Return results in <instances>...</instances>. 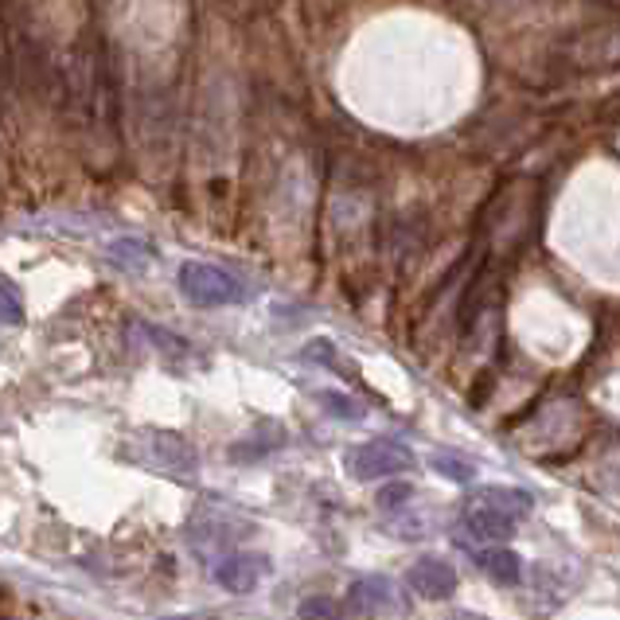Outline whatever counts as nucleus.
Instances as JSON below:
<instances>
[{
    "label": "nucleus",
    "instance_id": "6",
    "mask_svg": "<svg viewBox=\"0 0 620 620\" xmlns=\"http://www.w3.org/2000/svg\"><path fill=\"white\" fill-rule=\"evenodd\" d=\"M515 523L519 519H512V515L496 512V507H488V504H480V500H472V504L464 507V527L476 538H484V543H504V538H512Z\"/></svg>",
    "mask_w": 620,
    "mask_h": 620
},
{
    "label": "nucleus",
    "instance_id": "7",
    "mask_svg": "<svg viewBox=\"0 0 620 620\" xmlns=\"http://www.w3.org/2000/svg\"><path fill=\"white\" fill-rule=\"evenodd\" d=\"M395 605V589L387 578H364L351 586V609L356 612H387Z\"/></svg>",
    "mask_w": 620,
    "mask_h": 620
},
{
    "label": "nucleus",
    "instance_id": "3",
    "mask_svg": "<svg viewBox=\"0 0 620 620\" xmlns=\"http://www.w3.org/2000/svg\"><path fill=\"white\" fill-rule=\"evenodd\" d=\"M348 469L356 480L398 476V472L413 469V453L402 445V441H367V445H359L348 453Z\"/></svg>",
    "mask_w": 620,
    "mask_h": 620
},
{
    "label": "nucleus",
    "instance_id": "11",
    "mask_svg": "<svg viewBox=\"0 0 620 620\" xmlns=\"http://www.w3.org/2000/svg\"><path fill=\"white\" fill-rule=\"evenodd\" d=\"M149 254L153 250L145 246V242H133V239H122L109 246V258H114L117 265H133V270H145V265H149Z\"/></svg>",
    "mask_w": 620,
    "mask_h": 620
},
{
    "label": "nucleus",
    "instance_id": "9",
    "mask_svg": "<svg viewBox=\"0 0 620 620\" xmlns=\"http://www.w3.org/2000/svg\"><path fill=\"white\" fill-rule=\"evenodd\" d=\"M480 566L496 586H515L523 578V563L515 550H488V555H480Z\"/></svg>",
    "mask_w": 620,
    "mask_h": 620
},
{
    "label": "nucleus",
    "instance_id": "4",
    "mask_svg": "<svg viewBox=\"0 0 620 620\" xmlns=\"http://www.w3.org/2000/svg\"><path fill=\"white\" fill-rule=\"evenodd\" d=\"M270 558L265 555H254V550H242V555H231L223 558V563L216 566V578L223 589H231V593H250V589H258V581L270 574Z\"/></svg>",
    "mask_w": 620,
    "mask_h": 620
},
{
    "label": "nucleus",
    "instance_id": "14",
    "mask_svg": "<svg viewBox=\"0 0 620 620\" xmlns=\"http://www.w3.org/2000/svg\"><path fill=\"white\" fill-rule=\"evenodd\" d=\"M406 500H413V484H406V480H398V484H387V488L379 492V507H382V512H402Z\"/></svg>",
    "mask_w": 620,
    "mask_h": 620
},
{
    "label": "nucleus",
    "instance_id": "17",
    "mask_svg": "<svg viewBox=\"0 0 620 620\" xmlns=\"http://www.w3.org/2000/svg\"><path fill=\"white\" fill-rule=\"evenodd\" d=\"M165 620H207V617H165Z\"/></svg>",
    "mask_w": 620,
    "mask_h": 620
},
{
    "label": "nucleus",
    "instance_id": "15",
    "mask_svg": "<svg viewBox=\"0 0 620 620\" xmlns=\"http://www.w3.org/2000/svg\"><path fill=\"white\" fill-rule=\"evenodd\" d=\"M0 320H4V324L24 320V305H20V297L4 282H0Z\"/></svg>",
    "mask_w": 620,
    "mask_h": 620
},
{
    "label": "nucleus",
    "instance_id": "10",
    "mask_svg": "<svg viewBox=\"0 0 620 620\" xmlns=\"http://www.w3.org/2000/svg\"><path fill=\"white\" fill-rule=\"evenodd\" d=\"M433 469H438L445 480H453V484H469V480L476 476V464L464 461V456H456V453H433Z\"/></svg>",
    "mask_w": 620,
    "mask_h": 620
},
{
    "label": "nucleus",
    "instance_id": "13",
    "mask_svg": "<svg viewBox=\"0 0 620 620\" xmlns=\"http://www.w3.org/2000/svg\"><path fill=\"white\" fill-rule=\"evenodd\" d=\"M297 617L301 620H339V605L332 597H305L297 605Z\"/></svg>",
    "mask_w": 620,
    "mask_h": 620
},
{
    "label": "nucleus",
    "instance_id": "2",
    "mask_svg": "<svg viewBox=\"0 0 620 620\" xmlns=\"http://www.w3.org/2000/svg\"><path fill=\"white\" fill-rule=\"evenodd\" d=\"M180 293L199 308L239 305V301L246 297L231 273L219 270V265H207V262H183L180 265Z\"/></svg>",
    "mask_w": 620,
    "mask_h": 620
},
{
    "label": "nucleus",
    "instance_id": "16",
    "mask_svg": "<svg viewBox=\"0 0 620 620\" xmlns=\"http://www.w3.org/2000/svg\"><path fill=\"white\" fill-rule=\"evenodd\" d=\"M449 620H484V617H476V612H453Z\"/></svg>",
    "mask_w": 620,
    "mask_h": 620
},
{
    "label": "nucleus",
    "instance_id": "12",
    "mask_svg": "<svg viewBox=\"0 0 620 620\" xmlns=\"http://www.w3.org/2000/svg\"><path fill=\"white\" fill-rule=\"evenodd\" d=\"M324 406H328V413L339 418V422H364V413H367L356 398L339 395V390H328V395H324Z\"/></svg>",
    "mask_w": 620,
    "mask_h": 620
},
{
    "label": "nucleus",
    "instance_id": "1",
    "mask_svg": "<svg viewBox=\"0 0 620 620\" xmlns=\"http://www.w3.org/2000/svg\"><path fill=\"white\" fill-rule=\"evenodd\" d=\"M129 449L137 453V461L149 464V469L165 472V476H183L191 480L199 472V453L188 438L168 430H145L129 441Z\"/></svg>",
    "mask_w": 620,
    "mask_h": 620
},
{
    "label": "nucleus",
    "instance_id": "5",
    "mask_svg": "<svg viewBox=\"0 0 620 620\" xmlns=\"http://www.w3.org/2000/svg\"><path fill=\"white\" fill-rule=\"evenodd\" d=\"M406 581H410L413 593L430 597V601H445V597L456 593V570L445 558H422V563H413Z\"/></svg>",
    "mask_w": 620,
    "mask_h": 620
},
{
    "label": "nucleus",
    "instance_id": "8",
    "mask_svg": "<svg viewBox=\"0 0 620 620\" xmlns=\"http://www.w3.org/2000/svg\"><path fill=\"white\" fill-rule=\"evenodd\" d=\"M476 500L480 504H488V507H496V512H504V515H512V519H523V515L530 512V492H519V488H484V492H476Z\"/></svg>",
    "mask_w": 620,
    "mask_h": 620
}]
</instances>
